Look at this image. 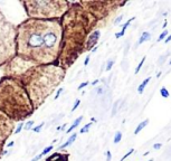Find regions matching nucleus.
Instances as JSON below:
<instances>
[{"instance_id":"c756f323","label":"nucleus","mask_w":171,"mask_h":161,"mask_svg":"<svg viewBox=\"0 0 171 161\" xmlns=\"http://www.w3.org/2000/svg\"><path fill=\"white\" fill-rule=\"evenodd\" d=\"M88 84H90V82H83V83H81V84L78 85L77 90H78V91H81V90H83L84 87H86V86H87Z\"/></svg>"},{"instance_id":"2f4dec72","label":"nucleus","mask_w":171,"mask_h":161,"mask_svg":"<svg viewBox=\"0 0 171 161\" xmlns=\"http://www.w3.org/2000/svg\"><path fill=\"white\" fill-rule=\"evenodd\" d=\"M122 20H123V15L119 16V17H117V18L114 20V25H119V24H120Z\"/></svg>"},{"instance_id":"f03ea898","label":"nucleus","mask_w":171,"mask_h":161,"mask_svg":"<svg viewBox=\"0 0 171 161\" xmlns=\"http://www.w3.org/2000/svg\"><path fill=\"white\" fill-rule=\"evenodd\" d=\"M97 19L81 6L80 1H69V8L62 18V49L57 65L67 71L84 53L85 41L94 31Z\"/></svg>"},{"instance_id":"f8f14e48","label":"nucleus","mask_w":171,"mask_h":161,"mask_svg":"<svg viewBox=\"0 0 171 161\" xmlns=\"http://www.w3.org/2000/svg\"><path fill=\"white\" fill-rule=\"evenodd\" d=\"M68 157V154H61L58 152H56V153L51 154V157H48L46 159V161H59V160H63V159H65V158Z\"/></svg>"},{"instance_id":"39448f33","label":"nucleus","mask_w":171,"mask_h":161,"mask_svg":"<svg viewBox=\"0 0 171 161\" xmlns=\"http://www.w3.org/2000/svg\"><path fill=\"white\" fill-rule=\"evenodd\" d=\"M27 18L39 20L62 19L69 8V1L66 0H24Z\"/></svg>"},{"instance_id":"f704fd0d","label":"nucleus","mask_w":171,"mask_h":161,"mask_svg":"<svg viewBox=\"0 0 171 161\" xmlns=\"http://www.w3.org/2000/svg\"><path fill=\"white\" fill-rule=\"evenodd\" d=\"M161 146H162V144H161V143H154V144H153V149L159 150V149H161Z\"/></svg>"},{"instance_id":"a211bd4d","label":"nucleus","mask_w":171,"mask_h":161,"mask_svg":"<svg viewBox=\"0 0 171 161\" xmlns=\"http://www.w3.org/2000/svg\"><path fill=\"white\" fill-rule=\"evenodd\" d=\"M113 65H114V58H110L107 59V62H106V66H105V70L109 72V71L112 70Z\"/></svg>"},{"instance_id":"412c9836","label":"nucleus","mask_w":171,"mask_h":161,"mask_svg":"<svg viewBox=\"0 0 171 161\" xmlns=\"http://www.w3.org/2000/svg\"><path fill=\"white\" fill-rule=\"evenodd\" d=\"M121 140H122V133H121L120 131H117V133H115V136H114V139H113V142L115 143H119L121 142Z\"/></svg>"},{"instance_id":"aec40b11","label":"nucleus","mask_w":171,"mask_h":161,"mask_svg":"<svg viewBox=\"0 0 171 161\" xmlns=\"http://www.w3.org/2000/svg\"><path fill=\"white\" fill-rule=\"evenodd\" d=\"M144 62H146V56H143V57H142V59H141V61H140V63H139V65L136 66V68H135V71H134V74H138L139 72H140V70H141V67H142V66H143Z\"/></svg>"},{"instance_id":"f257e3e1","label":"nucleus","mask_w":171,"mask_h":161,"mask_svg":"<svg viewBox=\"0 0 171 161\" xmlns=\"http://www.w3.org/2000/svg\"><path fill=\"white\" fill-rule=\"evenodd\" d=\"M62 19L27 18L17 26L16 55L35 65L56 64L62 49Z\"/></svg>"},{"instance_id":"0eeeda50","label":"nucleus","mask_w":171,"mask_h":161,"mask_svg":"<svg viewBox=\"0 0 171 161\" xmlns=\"http://www.w3.org/2000/svg\"><path fill=\"white\" fill-rule=\"evenodd\" d=\"M33 66H35V64L16 55L7 64H5L1 67V70L4 72V76L11 77V78H16L17 80L19 76H21L22 74L26 73Z\"/></svg>"},{"instance_id":"5701e85b","label":"nucleus","mask_w":171,"mask_h":161,"mask_svg":"<svg viewBox=\"0 0 171 161\" xmlns=\"http://www.w3.org/2000/svg\"><path fill=\"white\" fill-rule=\"evenodd\" d=\"M53 149H54V146H46V148H45L44 150L41 151V157H44V156H46V154H48L49 153V152H51V150H53Z\"/></svg>"},{"instance_id":"9d476101","label":"nucleus","mask_w":171,"mask_h":161,"mask_svg":"<svg viewBox=\"0 0 171 161\" xmlns=\"http://www.w3.org/2000/svg\"><path fill=\"white\" fill-rule=\"evenodd\" d=\"M76 138H77V133H73L72 136H69L68 139L66 140L65 142L63 143L62 146H59L58 148H57V150L61 151V150H63V149H66L67 146H71V144H72V143L74 142V141H75V140H76Z\"/></svg>"},{"instance_id":"e433bc0d","label":"nucleus","mask_w":171,"mask_h":161,"mask_svg":"<svg viewBox=\"0 0 171 161\" xmlns=\"http://www.w3.org/2000/svg\"><path fill=\"white\" fill-rule=\"evenodd\" d=\"M4 142H0V159H1V152H2V150H4Z\"/></svg>"},{"instance_id":"20e7f679","label":"nucleus","mask_w":171,"mask_h":161,"mask_svg":"<svg viewBox=\"0 0 171 161\" xmlns=\"http://www.w3.org/2000/svg\"><path fill=\"white\" fill-rule=\"evenodd\" d=\"M0 112L14 122H22L35 112L21 83L16 78H0Z\"/></svg>"},{"instance_id":"c9c22d12","label":"nucleus","mask_w":171,"mask_h":161,"mask_svg":"<svg viewBox=\"0 0 171 161\" xmlns=\"http://www.w3.org/2000/svg\"><path fill=\"white\" fill-rule=\"evenodd\" d=\"M41 158H43V157H41V154H37V156H36V157H34L33 158V159H31V160H30V161H38V160H39V159H41Z\"/></svg>"},{"instance_id":"393cba45","label":"nucleus","mask_w":171,"mask_h":161,"mask_svg":"<svg viewBox=\"0 0 171 161\" xmlns=\"http://www.w3.org/2000/svg\"><path fill=\"white\" fill-rule=\"evenodd\" d=\"M45 125L44 122H41V123H39L38 125H36V126H34L33 128V131L36 132V133H39L40 131H41V129H43V126Z\"/></svg>"},{"instance_id":"c85d7f7f","label":"nucleus","mask_w":171,"mask_h":161,"mask_svg":"<svg viewBox=\"0 0 171 161\" xmlns=\"http://www.w3.org/2000/svg\"><path fill=\"white\" fill-rule=\"evenodd\" d=\"M80 104H81V100H78V99H77L76 101L74 102V105H73V107H72V112H74V111L76 110L77 107L80 106Z\"/></svg>"},{"instance_id":"ddd939ff","label":"nucleus","mask_w":171,"mask_h":161,"mask_svg":"<svg viewBox=\"0 0 171 161\" xmlns=\"http://www.w3.org/2000/svg\"><path fill=\"white\" fill-rule=\"evenodd\" d=\"M82 120H83V117H82V115H81V117H78L77 119H75V121L73 122V124L71 125V126H69V128L66 130V133H71V132L73 131V130H75V129H76L77 126L80 125V123L82 122Z\"/></svg>"},{"instance_id":"473e14b6","label":"nucleus","mask_w":171,"mask_h":161,"mask_svg":"<svg viewBox=\"0 0 171 161\" xmlns=\"http://www.w3.org/2000/svg\"><path fill=\"white\" fill-rule=\"evenodd\" d=\"M106 161H111V159H112V154H111V151H106Z\"/></svg>"},{"instance_id":"9b49d317","label":"nucleus","mask_w":171,"mask_h":161,"mask_svg":"<svg viewBox=\"0 0 171 161\" xmlns=\"http://www.w3.org/2000/svg\"><path fill=\"white\" fill-rule=\"evenodd\" d=\"M134 19H135V17H132L131 19H129V20H127V21L125 22V24H124L123 26H122V29H121L120 33H117V34H115V38H120V37L123 36L124 34H125V30H127V27H129V25H130V24H131V21H133Z\"/></svg>"},{"instance_id":"58836bf2","label":"nucleus","mask_w":171,"mask_h":161,"mask_svg":"<svg viewBox=\"0 0 171 161\" xmlns=\"http://www.w3.org/2000/svg\"><path fill=\"white\" fill-rule=\"evenodd\" d=\"M96 93H97V94H102V93H103V87H97V90H96Z\"/></svg>"},{"instance_id":"f3484780","label":"nucleus","mask_w":171,"mask_h":161,"mask_svg":"<svg viewBox=\"0 0 171 161\" xmlns=\"http://www.w3.org/2000/svg\"><path fill=\"white\" fill-rule=\"evenodd\" d=\"M34 124H35V122H34L33 120L27 121L25 124H24V130H25L26 132H27V131H30V130H33Z\"/></svg>"},{"instance_id":"4be33fe9","label":"nucleus","mask_w":171,"mask_h":161,"mask_svg":"<svg viewBox=\"0 0 171 161\" xmlns=\"http://www.w3.org/2000/svg\"><path fill=\"white\" fill-rule=\"evenodd\" d=\"M24 122H19V124L17 125V128L15 129V131H14V134H18V133H20V132L24 130Z\"/></svg>"},{"instance_id":"cd10ccee","label":"nucleus","mask_w":171,"mask_h":161,"mask_svg":"<svg viewBox=\"0 0 171 161\" xmlns=\"http://www.w3.org/2000/svg\"><path fill=\"white\" fill-rule=\"evenodd\" d=\"M133 152H134V149H130V150L127 151V153L124 154L123 157H122V159H121V160H120V161H124V160H125V159H127V157H129V156H131V154H132V153H133Z\"/></svg>"},{"instance_id":"a878e982","label":"nucleus","mask_w":171,"mask_h":161,"mask_svg":"<svg viewBox=\"0 0 171 161\" xmlns=\"http://www.w3.org/2000/svg\"><path fill=\"white\" fill-rule=\"evenodd\" d=\"M168 30L167 29H164L163 31H162V33L160 34V36H159V38H158V40H159V41H161V40H163V39H166V38H167L168 37Z\"/></svg>"},{"instance_id":"72a5a7b5","label":"nucleus","mask_w":171,"mask_h":161,"mask_svg":"<svg viewBox=\"0 0 171 161\" xmlns=\"http://www.w3.org/2000/svg\"><path fill=\"white\" fill-rule=\"evenodd\" d=\"M90 59H91V56L87 55L86 57H85V61H84V66H87L88 63H90Z\"/></svg>"},{"instance_id":"ea45409f","label":"nucleus","mask_w":171,"mask_h":161,"mask_svg":"<svg viewBox=\"0 0 171 161\" xmlns=\"http://www.w3.org/2000/svg\"><path fill=\"white\" fill-rule=\"evenodd\" d=\"M14 144H15V141H10L9 143H7V146L8 148H11V146H14Z\"/></svg>"},{"instance_id":"7c9ffc66","label":"nucleus","mask_w":171,"mask_h":161,"mask_svg":"<svg viewBox=\"0 0 171 161\" xmlns=\"http://www.w3.org/2000/svg\"><path fill=\"white\" fill-rule=\"evenodd\" d=\"M63 91H64V88H63V87H59L58 90H57V92H56V94H55V97H54V99H55V100L58 99L59 95H61V94L63 93Z\"/></svg>"},{"instance_id":"7ed1b4c3","label":"nucleus","mask_w":171,"mask_h":161,"mask_svg":"<svg viewBox=\"0 0 171 161\" xmlns=\"http://www.w3.org/2000/svg\"><path fill=\"white\" fill-rule=\"evenodd\" d=\"M65 75L66 71L57 64L35 65L17 80L26 90L36 111L62 84Z\"/></svg>"},{"instance_id":"4c0bfd02","label":"nucleus","mask_w":171,"mask_h":161,"mask_svg":"<svg viewBox=\"0 0 171 161\" xmlns=\"http://www.w3.org/2000/svg\"><path fill=\"white\" fill-rule=\"evenodd\" d=\"M170 40H171V35H169V36H168L167 38L164 39V44H168V43H169Z\"/></svg>"},{"instance_id":"a19ab883","label":"nucleus","mask_w":171,"mask_h":161,"mask_svg":"<svg viewBox=\"0 0 171 161\" xmlns=\"http://www.w3.org/2000/svg\"><path fill=\"white\" fill-rule=\"evenodd\" d=\"M98 82H100V80H95L94 82H92V85H93V86H94V85H96V84H97Z\"/></svg>"},{"instance_id":"a18cd8bd","label":"nucleus","mask_w":171,"mask_h":161,"mask_svg":"<svg viewBox=\"0 0 171 161\" xmlns=\"http://www.w3.org/2000/svg\"><path fill=\"white\" fill-rule=\"evenodd\" d=\"M149 161H153V159H151V160H149Z\"/></svg>"},{"instance_id":"bb28decb","label":"nucleus","mask_w":171,"mask_h":161,"mask_svg":"<svg viewBox=\"0 0 171 161\" xmlns=\"http://www.w3.org/2000/svg\"><path fill=\"white\" fill-rule=\"evenodd\" d=\"M119 104H120V101H117V102L114 103V105H113V110H112V117H114V115L117 114V107H119Z\"/></svg>"},{"instance_id":"6ab92c4d","label":"nucleus","mask_w":171,"mask_h":161,"mask_svg":"<svg viewBox=\"0 0 171 161\" xmlns=\"http://www.w3.org/2000/svg\"><path fill=\"white\" fill-rule=\"evenodd\" d=\"M160 94L162 97H164V99H168L169 96H170V93H169V91H168L166 87H161L160 88Z\"/></svg>"},{"instance_id":"1a4fd4ad","label":"nucleus","mask_w":171,"mask_h":161,"mask_svg":"<svg viewBox=\"0 0 171 161\" xmlns=\"http://www.w3.org/2000/svg\"><path fill=\"white\" fill-rule=\"evenodd\" d=\"M100 36H101V33H100L98 29H95L94 31H92V33L88 35L86 41H85L84 51H91L93 48L96 47V44H97L98 39H100Z\"/></svg>"},{"instance_id":"37998d69","label":"nucleus","mask_w":171,"mask_h":161,"mask_svg":"<svg viewBox=\"0 0 171 161\" xmlns=\"http://www.w3.org/2000/svg\"><path fill=\"white\" fill-rule=\"evenodd\" d=\"M166 26H167V20L163 22V26H162V28H166Z\"/></svg>"},{"instance_id":"79ce46f5","label":"nucleus","mask_w":171,"mask_h":161,"mask_svg":"<svg viewBox=\"0 0 171 161\" xmlns=\"http://www.w3.org/2000/svg\"><path fill=\"white\" fill-rule=\"evenodd\" d=\"M97 51V46H96V47H94V48H93V49H92V53H94V51Z\"/></svg>"},{"instance_id":"c03bdc74","label":"nucleus","mask_w":171,"mask_h":161,"mask_svg":"<svg viewBox=\"0 0 171 161\" xmlns=\"http://www.w3.org/2000/svg\"><path fill=\"white\" fill-rule=\"evenodd\" d=\"M169 65H171V59L169 61Z\"/></svg>"},{"instance_id":"6e6552de","label":"nucleus","mask_w":171,"mask_h":161,"mask_svg":"<svg viewBox=\"0 0 171 161\" xmlns=\"http://www.w3.org/2000/svg\"><path fill=\"white\" fill-rule=\"evenodd\" d=\"M16 123L0 112V142H6L11 134H14Z\"/></svg>"},{"instance_id":"dca6fc26","label":"nucleus","mask_w":171,"mask_h":161,"mask_svg":"<svg viewBox=\"0 0 171 161\" xmlns=\"http://www.w3.org/2000/svg\"><path fill=\"white\" fill-rule=\"evenodd\" d=\"M150 80H151V77H148V78H146V80L142 82L141 84L139 85V87H138V92H139V94H142L143 93V91H144V88H146V86L148 85V83L150 82Z\"/></svg>"},{"instance_id":"2eb2a0df","label":"nucleus","mask_w":171,"mask_h":161,"mask_svg":"<svg viewBox=\"0 0 171 161\" xmlns=\"http://www.w3.org/2000/svg\"><path fill=\"white\" fill-rule=\"evenodd\" d=\"M148 124H149V120H148V119H146V120H144V121H142L141 123H140V124L136 126V129L134 130V134H135V136H136V134H139V132H141L142 130L146 128Z\"/></svg>"},{"instance_id":"423d86ee","label":"nucleus","mask_w":171,"mask_h":161,"mask_svg":"<svg viewBox=\"0 0 171 161\" xmlns=\"http://www.w3.org/2000/svg\"><path fill=\"white\" fill-rule=\"evenodd\" d=\"M16 37L17 26L0 10V67L16 56Z\"/></svg>"},{"instance_id":"b1692460","label":"nucleus","mask_w":171,"mask_h":161,"mask_svg":"<svg viewBox=\"0 0 171 161\" xmlns=\"http://www.w3.org/2000/svg\"><path fill=\"white\" fill-rule=\"evenodd\" d=\"M91 126H92V122H90V123H87V124H85L83 128L81 129L80 133H86V132H88L90 131V129H91Z\"/></svg>"},{"instance_id":"4468645a","label":"nucleus","mask_w":171,"mask_h":161,"mask_svg":"<svg viewBox=\"0 0 171 161\" xmlns=\"http://www.w3.org/2000/svg\"><path fill=\"white\" fill-rule=\"evenodd\" d=\"M150 39H151V35H150V33H148V31L142 33L141 36H140V38H139V40H138V46L139 45H141L142 43L148 41V40H150Z\"/></svg>"}]
</instances>
